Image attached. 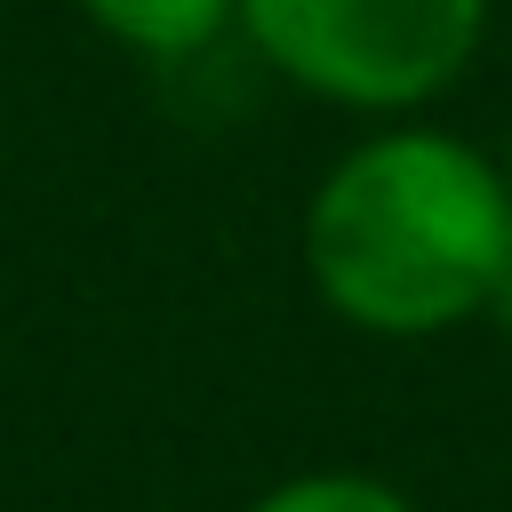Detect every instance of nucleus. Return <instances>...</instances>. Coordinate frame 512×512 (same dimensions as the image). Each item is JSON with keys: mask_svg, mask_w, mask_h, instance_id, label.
<instances>
[{"mask_svg": "<svg viewBox=\"0 0 512 512\" xmlns=\"http://www.w3.org/2000/svg\"><path fill=\"white\" fill-rule=\"evenodd\" d=\"M504 256L512 184L448 128L360 136L304 208V272L320 304L368 336H440L480 320Z\"/></svg>", "mask_w": 512, "mask_h": 512, "instance_id": "f257e3e1", "label": "nucleus"}, {"mask_svg": "<svg viewBox=\"0 0 512 512\" xmlns=\"http://www.w3.org/2000/svg\"><path fill=\"white\" fill-rule=\"evenodd\" d=\"M496 0H240L256 56L344 112H416L480 48Z\"/></svg>", "mask_w": 512, "mask_h": 512, "instance_id": "f03ea898", "label": "nucleus"}, {"mask_svg": "<svg viewBox=\"0 0 512 512\" xmlns=\"http://www.w3.org/2000/svg\"><path fill=\"white\" fill-rule=\"evenodd\" d=\"M232 8L240 0H80V16L104 40H120L128 56H152V64L200 56L216 32H232Z\"/></svg>", "mask_w": 512, "mask_h": 512, "instance_id": "7ed1b4c3", "label": "nucleus"}, {"mask_svg": "<svg viewBox=\"0 0 512 512\" xmlns=\"http://www.w3.org/2000/svg\"><path fill=\"white\" fill-rule=\"evenodd\" d=\"M248 512H416L392 480H368V472H296L280 488H264Z\"/></svg>", "mask_w": 512, "mask_h": 512, "instance_id": "20e7f679", "label": "nucleus"}, {"mask_svg": "<svg viewBox=\"0 0 512 512\" xmlns=\"http://www.w3.org/2000/svg\"><path fill=\"white\" fill-rule=\"evenodd\" d=\"M480 320L512 344V256H504V272H496V288H488V304H480Z\"/></svg>", "mask_w": 512, "mask_h": 512, "instance_id": "39448f33", "label": "nucleus"}, {"mask_svg": "<svg viewBox=\"0 0 512 512\" xmlns=\"http://www.w3.org/2000/svg\"><path fill=\"white\" fill-rule=\"evenodd\" d=\"M496 168H504V184H512V136H504V160H496Z\"/></svg>", "mask_w": 512, "mask_h": 512, "instance_id": "423d86ee", "label": "nucleus"}]
</instances>
